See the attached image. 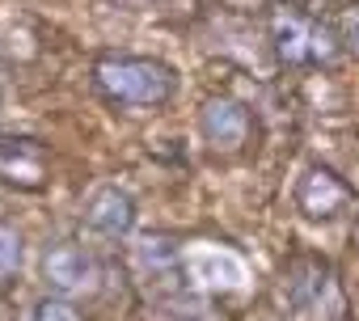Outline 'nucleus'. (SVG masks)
<instances>
[{"label": "nucleus", "mask_w": 359, "mask_h": 321, "mask_svg": "<svg viewBox=\"0 0 359 321\" xmlns=\"http://www.w3.org/2000/svg\"><path fill=\"white\" fill-rule=\"evenodd\" d=\"M43 165H47V152H43L39 139H22V135L0 131V182L39 186L43 182Z\"/></svg>", "instance_id": "nucleus-8"}, {"label": "nucleus", "mask_w": 359, "mask_h": 321, "mask_svg": "<svg viewBox=\"0 0 359 321\" xmlns=\"http://www.w3.org/2000/svg\"><path fill=\"white\" fill-rule=\"evenodd\" d=\"M271 34H275V51L283 64H321V60H334L338 55V39L300 18L296 9H275L271 13Z\"/></svg>", "instance_id": "nucleus-2"}, {"label": "nucleus", "mask_w": 359, "mask_h": 321, "mask_svg": "<svg viewBox=\"0 0 359 321\" xmlns=\"http://www.w3.org/2000/svg\"><path fill=\"white\" fill-rule=\"evenodd\" d=\"M351 203V186L342 178H334L330 170H309L296 186V207L309 220H330Z\"/></svg>", "instance_id": "nucleus-5"}, {"label": "nucleus", "mask_w": 359, "mask_h": 321, "mask_svg": "<svg viewBox=\"0 0 359 321\" xmlns=\"http://www.w3.org/2000/svg\"><path fill=\"white\" fill-rule=\"evenodd\" d=\"M287 300L300 308V313H338V287H334V275H330V262L325 258H296L287 266Z\"/></svg>", "instance_id": "nucleus-3"}, {"label": "nucleus", "mask_w": 359, "mask_h": 321, "mask_svg": "<svg viewBox=\"0 0 359 321\" xmlns=\"http://www.w3.org/2000/svg\"><path fill=\"white\" fill-rule=\"evenodd\" d=\"M30 321H81V313H76L72 304H64V300H43V304L30 313Z\"/></svg>", "instance_id": "nucleus-12"}, {"label": "nucleus", "mask_w": 359, "mask_h": 321, "mask_svg": "<svg viewBox=\"0 0 359 321\" xmlns=\"http://www.w3.org/2000/svg\"><path fill=\"white\" fill-rule=\"evenodd\" d=\"M346 47H351V51H359V13L346 22Z\"/></svg>", "instance_id": "nucleus-13"}, {"label": "nucleus", "mask_w": 359, "mask_h": 321, "mask_svg": "<svg viewBox=\"0 0 359 321\" xmlns=\"http://www.w3.org/2000/svg\"><path fill=\"white\" fill-rule=\"evenodd\" d=\"M85 224H89L93 233H102V237H123V233H131V224H135V203H131V195L118 191V186H97V191L89 195V203H85Z\"/></svg>", "instance_id": "nucleus-7"}, {"label": "nucleus", "mask_w": 359, "mask_h": 321, "mask_svg": "<svg viewBox=\"0 0 359 321\" xmlns=\"http://www.w3.org/2000/svg\"><path fill=\"white\" fill-rule=\"evenodd\" d=\"M199 127H203V139L212 148H241L245 135H250V114L245 106H237L233 97H212L203 102V114H199Z\"/></svg>", "instance_id": "nucleus-6"}, {"label": "nucleus", "mask_w": 359, "mask_h": 321, "mask_svg": "<svg viewBox=\"0 0 359 321\" xmlns=\"http://www.w3.org/2000/svg\"><path fill=\"white\" fill-rule=\"evenodd\" d=\"M135 262H140V271L148 279L165 283V279H173L177 271H182V245H177L173 237H144L135 245Z\"/></svg>", "instance_id": "nucleus-10"}, {"label": "nucleus", "mask_w": 359, "mask_h": 321, "mask_svg": "<svg viewBox=\"0 0 359 321\" xmlns=\"http://www.w3.org/2000/svg\"><path fill=\"white\" fill-rule=\"evenodd\" d=\"M43 279H47L51 292L76 296V292H89L97 283V262L81 245H72V241H55L43 254Z\"/></svg>", "instance_id": "nucleus-4"}, {"label": "nucleus", "mask_w": 359, "mask_h": 321, "mask_svg": "<svg viewBox=\"0 0 359 321\" xmlns=\"http://www.w3.org/2000/svg\"><path fill=\"white\" fill-rule=\"evenodd\" d=\"M182 266L191 271L199 287H241L245 283V262L229 250H195L182 258Z\"/></svg>", "instance_id": "nucleus-9"}, {"label": "nucleus", "mask_w": 359, "mask_h": 321, "mask_svg": "<svg viewBox=\"0 0 359 321\" xmlns=\"http://www.w3.org/2000/svg\"><path fill=\"white\" fill-rule=\"evenodd\" d=\"M97 85L114 97V102H127V106H161L173 97V68H165L161 60H102L93 68Z\"/></svg>", "instance_id": "nucleus-1"}, {"label": "nucleus", "mask_w": 359, "mask_h": 321, "mask_svg": "<svg viewBox=\"0 0 359 321\" xmlns=\"http://www.w3.org/2000/svg\"><path fill=\"white\" fill-rule=\"evenodd\" d=\"M22 254H26V250H22V233H18V228H9V224H0V283L18 275Z\"/></svg>", "instance_id": "nucleus-11"}]
</instances>
